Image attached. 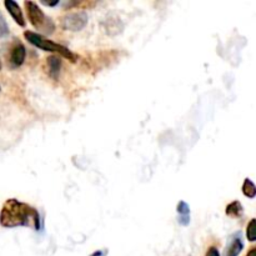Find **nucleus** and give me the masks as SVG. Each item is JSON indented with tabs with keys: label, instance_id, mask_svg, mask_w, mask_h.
<instances>
[{
	"label": "nucleus",
	"instance_id": "f257e3e1",
	"mask_svg": "<svg viewBox=\"0 0 256 256\" xmlns=\"http://www.w3.org/2000/svg\"><path fill=\"white\" fill-rule=\"evenodd\" d=\"M40 215L29 204L22 203L18 199H9L4 203L0 211V225L4 227H29L39 231L41 227Z\"/></svg>",
	"mask_w": 256,
	"mask_h": 256
},
{
	"label": "nucleus",
	"instance_id": "f03ea898",
	"mask_svg": "<svg viewBox=\"0 0 256 256\" xmlns=\"http://www.w3.org/2000/svg\"><path fill=\"white\" fill-rule=\"evenodd\" d=\"M24 37L32 45L37 46V48L41 49V50L56 53L59 54V55H62L63 58H67L70 62H76L77 56L75 55V54H73L67 46H63L58 43H54V41L49 40L48 37H43L41 34H37V33L33 32H24Z\"/></svg>",
	"mask_w": 256,
	"mask_h": 256
},
{
	"label": "nucleus",
	"instance_id": "7ed1b4c3",
	"mask_svg": "<svg viewBox=\"0 0 256 256\" xmlns=\"http://www.w3.org/2000/svg\"><path fill=\"white\" fill-rule=\"evenodd\" d=\"M24 5L27 9L28 18H29L33 27L37 30L46 33V34H51L54 30V24L48 16H45L40 6L37 5V3H34V1H29V0L25 1Z\"/></svg>",
	"mask_w": 256,
	"mask_h": 256
},
{
	"label": "nucleus",
	"instance_id": "20e7f679",
	"mask_svg": "<svg viewBox=\"0 0 256 256\" xmlns=\"http://www.w3.org/2000/svg\"><path fill=\"white\" fill-rule=\"evenodd\" d=\"M86 23H88V14L85 11L67 14L60 19V25L63 29L69 32H79L85 27Z\"/></svg>",
	"mask_w": 256,
	"mask_h": 256
},
{
	"label": "nucleus",
	"instance_id": "39448f33",
	"mask_svg": "<svg viewBox=\"0 0 256 256\" xmlns=\"http://www.w3.org/2000/svg\"><path fill=\"white\" fill-rule=\"evenodd\" d=\"M25 55H27L25 46L20 41L16 40L11 46L10 55H9V63H10L11 68L22 67L25 62Z\"/></svg>",
	"mask_w": 256,
	"mask_h": 256
},
{
	"label": "nucleus",
	"instance_id": "423d86ee",
	"mask_svg": "<svg viewBox=\"0 0 256 256\" xmlns=\"http://www.w3.org/2000/svg\"><path fill=\"white\" fill-rule=\"evenodd\" d=\"M4 5H5L6 10H8L9 14L11 15V18L16 22V24L20 25V27H25V19L24 15H23V10L20 9L19 4L13 1V0H5Z\"/></svg>",
	"mask_w": 256,
	"mask_h": 256
},
{
	"label": "nucleus",
	"instance_id": "0eeeda50",
	"mask_svg": "<svg viewBox=\"0 0 256 256\" xmlns=\"http://www.w3.org/2000/svg\"><path fill=\"white\" fill-rule=\"evenodd\" d=\"M46 65H48V74L53 80H58L60 70H62V60L56 55H51L46 59Z\"/></svg>",
	"mask_w": 256,
	"mask_h": 256
},
{
	"label": "nucleus",
	"instance_id": "6e6552de",
	"mask_svg": "<svg viewBox=\"0 0 256 256\" xmlns=\"http://www.w3.org/2000/svg\"><path fill=\"white\" fill-rule=\"evenodd\" d=\"M243 249L244 243L243 240H241V238L240 236H238V238L235 236V238L230 241L229 245L225 248L224 255L222 256H239L241 251H243Z\"/></svg>",
	"mask_w": 256,
	"mask_h": 256
},
{
	"label": "nucleus",
	"instance_id": "1a4fd4ad",
	"mask_svg": "<svg viewBox=\"0 0 256 256\" xmlns=\"http://www.w3.org/2000/svg\"><path fill=\"white\" fill-rule=\"evenodd\" d=\"M176 211L179 214V224L183 226H187L190 224V206L185 201H180L176 206Z\"/></svg>",
	"mask_w": 256,
	"mask_h": 256
},
{
	"label": "nucleus",
	"instance_id": "9d476101",
	"mask_svg": "<svg viewBox=\"0 0 256 256\" xmlns=\"http://www.w3.org/2000/svg\"><path fill=\"white\" fill-rule=\"evenodd\" d=\"M243 205H241L239 201H232L225 209V214L227 216H231V218H239V216L243 215Z\"/></svg>",
	"mask_w": 256,
	"mask_h": 256
},
{
	"label": "nucleus",
	"instance_id": "9b49d317",
	"mask_svg": "<svg viewBox=\"0 0 256 256\" xmlns=\"http://www.w3.org/2000/svg\"><path fill=\"white\" fill-rule=\"evenodd\" d=\"M243 194L245 195L246 198L254 199L256 195V187L254 185V183L250 179H245L243 184Z\"/></svg>",
	"mask_w": 256,
	"mask_h": 256
},
{
	"label": "nucleus",
	"instance_id": "f8f14e48",
	"mask_svg": "<svg viewBox=\"0 0 256 256\" xmlns=\"http://www.w3.org/2000/svg\"><path fill=\"white\" fill-rule=\"evenodd\" d=\"M246 236H248V240L254 243L256 239V234H255V219H251L250 222L248 224V227H246Z\"/></svg>",
	"mask_w": 256,
	"mask_h": 256
},
{
	"label": "nucleus",
	"instance_id": "ddd939ff",
	"mask_svg": "<svg viewBox=\"0 0 256 256\" xmlns=\"http://www.w3.org/2000/svg\"><path fill=\"white\" fill-rule=\"evenodd\" d=\"M9 34V28L6 24L5 19H4L3 14L0 13V37H4Z\"/></svg>",
	"mask_w": 256,
	"mask_h": 256
},
{
	"label": "nucleus",
	"instance_id": "4468645a",
	"mask_svg": "<svg viewBox=\"0 0 256 256\" xmlns=\"http://www.w3.org/2000/svg\"><path fill=\"white\" fill-rule=\"evenodd\" d=\"M206 256H220V254H219V251H218V249L216 248H210L208 250V254H206Z\"/></svg>",
	"mask_w": 256,
	"mask_h": 256
},
{
	"label": "nucleus",
	"instance_id": "2eb2a0df",
	"mask_svg": "<svg viewBox=\"0 0 256 256\" xmlns=\"http://www.w3.org/2000/svg\"><path fill=\"white\" fill-rule=\"evenodd\" d=\"M108 254V251L105 250H99V251H95L94 254H91L90 256H105Z\"/></svg>",
	"mask_w": 256,
	"mask_h": 256
},
{
	"label": "nucleus",
	"instance_id": "dca6fc26",
	"mask_svg": "<svg viewBox=\"0 0 256 256\" xmlns=\"http://www.w3.org/2000/svg\"><path fill=\"white\" fill-rule=\"evenodd\" d=\"M246 256H256V249L255 248H251L250 251L248 253V255Z\"/></svg>",
	"mask_w": 256,
	"mask_h": 256
},
{
	"label": "nucleus",
	"instance_id": "f3484780",
	"mask_svg": "<svg viewBox=\"0 0 256 256\" xmlns=\"http://www.w3.org/2000/svg\"><path fill=\"white\" fill-rule=\"evenodd\" d=\"M0 70H1V62H0Z\"/></svg>",
	"mask_w": 256,
	"mask_h": 256
},
{
	"label": "nucleus",
	"instance_id": "a211bd4d",
	"mask_svg": "<svg viewBox=\"0 0 256 256\" xmlns=\"http://www.w3.org/2000/svg\"><path fill=\"white\" fill-rule=\"evenodd\" d=\"M0 90H1V88H0Z\"/></svg>",
	"mask_w": 256,
	"mask_h": 256
}]
</instances>
